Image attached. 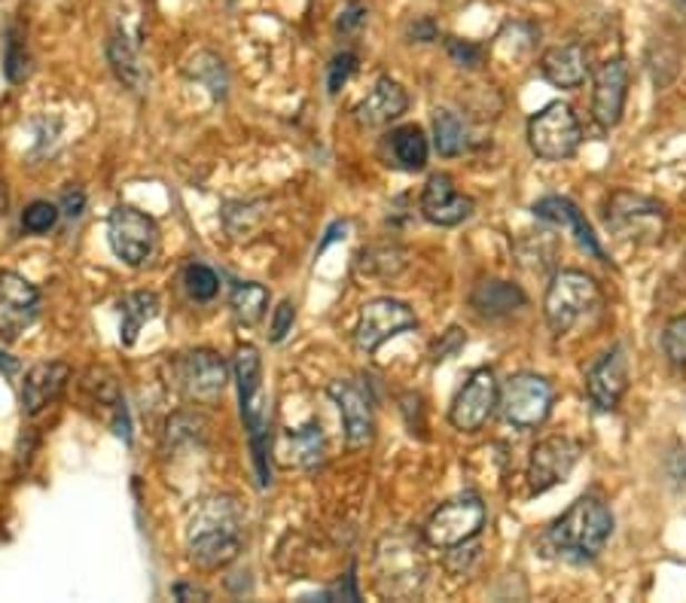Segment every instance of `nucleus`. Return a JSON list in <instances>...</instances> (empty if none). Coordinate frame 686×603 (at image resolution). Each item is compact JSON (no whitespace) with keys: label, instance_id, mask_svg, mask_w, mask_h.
<instances>
[{"label":"nucleus","instance_id":"nucleus-1","mask_svg":"<svg viewBox=\"0 0 686 603\" xmlns=\"http://www.w3.org/2000/svg\"><path fill=\"white\" fill-rule=\"evenodd\" d=\"M614 533V512L598 498L574 500L568 512L556 519L540 536L544 555L568 561V564H586L602 555V549Z\"/></svg>","mask_w":686,"mask_h":603},{"label":"nucleus","instance_id":"nucleus-2","mask_svg":"<svg viewBox=\"0 0 686 603\" xmlns=\"http://www.w3.org/2000/svg\"><path fill=\"white\" fill-rule=\"evenodd\" d=\"M245 512L236 498L201 500L187 527V552L201 570H220L241 552Z\"/></svg>","mask_w":686,"mask_h":603},{"label":"nucleus","instance_id":"nucleus-3","mask_svg":"<svg viewBox=\"0 0 686 603\" xmlns=\"http://www.w3.org/2000/svg\"><path fill=\"white\" fill-rule=\"evenodd\" d=\"M236 381H238V402H241V421L248 426L250 449H253V463L260 485H269V400L262 391V360L253 344H238L236 351Z\"/></svg>","mask_w":686,"mask_h":603},{"label":"nucleus","instance_id":"nucleus-4","mask_svg":"<svg viewBox=\"0 0 686 603\" xmlns=\"http://www.w3.org/2000/svg\"><path fill=\"white\" fill-rule=\"evenodd\" d=\"M427 564L418 543L406 533H388L376 545V585L385 597H415L425 589Z\"/></svg>","mask_w":686,"mask_h":603},{"label":"nucleus","instance_id":"nucleus-5","mask_svg":"<svg viewBox=\"0 0 686 603\" xmlns=\"http://www.w3.org/2000/svg\"><path fill=\"white\" fill-rule=\"evenodd\" d=\"M602 302L595 278L577 269H561L546 287L544 297V318L549 323L553 335H565L580 323L591 308Z\"/></svg>","mask_w":686,"mask_h":603},{"label":"nucleus","instance_id":"nucleus-6","mask_svg":"<svg viewBox=\"0 0 686 603\" xmlns=\"http://www.w3.org/2000/svg\"><path fill=\"white\" fill-rule=\"evenodd\" d=\"M583 125L574 107L553 101L528 119V147L544 162H565L580 150Z\"/></svg>","mask_w":686,"mask_h":603},{"label":"nucleus","instance_id":"nucleus-7","mask_svg":"<svg viewBox=\"0 0 686 603\" xmlns=\"http://www.w3.org/2000/svg\"><path fill=\"white\" fill-rule=\"evenodd\" d=\"M553 400H556V391L544 375L519 372V375H509L507 384L500 388L497 405L507 418V424L516 430H537L546 424V418L553 412Z\"/></svg>","mask_w":686,"mask_h":603},{"label":"nucleus","instance_id":"nucleus-8","mask_svg":"<svg viewBox=\"0 0 686 603\" xmlns=\"http://www.w3.org/2000/svg\"><path fill=\"white\" fill-rule=\"evenodd\" d=\"M604 223L635 244H656L665 232V208L638 192H614L604 208Z\"/></svg>","mask_w":686,"mask_h":603},{"label":"nucleus","instance_id":"nucleus-9","mask_svg":"<svg viewBox=\"0 0 686 603\" xmlns=\"http://www.w3.org/2000/svg\"><path fill=\"white\" fill-rule=\"evenodd\" d=\"M488 521V509L476 494H461L449 500L427 519L425 540L434 549H455L474 543Z\"/></svg>","mask_w":686,"mask_h":603},{"label":"nucleus","instance_id":"nucleus-10","mask_svg":"<svg viewBox=\"0 0 686 603\" xmlns=\"http://www.w3.org/2000/svg\"><path fill=\"white\" fill-rule=\"evenodd\" d=\"M415 326H418V318L406 302L391 297L369 299V302H364L360 318H357L355 344L364 354H376L381 344L391 342L402 332L415 330Z\"/></svg>","mask_w":686,"mask_h":603},{"label":"nucleus","instance_id":"nucleus-11","mask_svg":"<svg viewBox=\"0 0 686 603\" xmlns=\"http://www.w3.org/2000/svg\"><path fill=\"white\" fill-rule=\"evenodd\" d=\"M107 238H110V248L119 260L138 269L156 253L159 229H156L153 217H147L138 208H129V204H119L107 217Z\"/></svg>","mask_w":686,"mask_h":603},{"label":"nucleus","instance_id":"nucleus-12","mask_svg":"<svg viewBox=\"0 0 686 603\" xmlns=\"http://www.w3.org/2000/svg\"><path fill=\"white\" fill-rule=\"evenodd\" d=\"M497 396H500V388H497V379L491 369L483 366L470 372L461 391L455 393V400H451V426L461 430V433H479V430L488 424V418L495 414Z\"/></svg>","mask_w":686,"mask_h":603},{"label":"nucleus","instance_id":"nucleus-13","mask_svg":"<svg viewBox=\"0 0 686 603\" xmlns=\"http://www.w3.org/2000/svg\"><path fill=\"white\" fill-rule=\"evenodd\" d=\"M583 445L570 436H549L537 442L528 461V494H546L561 485L580 461Z\"/></svg>","mask_w":686,"mask_h":603},{"label":"nucleus","instance_id":"nucleus-14","mask_svg":"<svg viewBox=\"0 0 686 603\" xmlns=\"http://www.w3.org/2000/svg\"><path fill=\"white\" fill-rule=\"evenodd\" d=\"M226 372H229V369H226L223 356L213 354L208 348L178 354V360L171 363L175 388H180V391L196 402L217 400L226 388Z\"/></svg>","mask_w":686,"mask_h":603},{"label":"nucleus","instance_id":"nucleus-15","mask_svg":"<svg viewBox=\"0 0 686 603\" xmlns=\"http://www.w3.org/2000/svg\"><path fill=\"white\" fill-rule=\"evenodd\" d=\"M628 83H632V73H628L626 59L602 61L591 73V119L604 131L619 125L623 110H626Z\"/></svg>","mask_w":686,"mask_h":603},{"label":"nucleus","instance_id":"nucleus-16","mask_svg":"<svg viewBox=\"0 0 686 603\" xmlns=\"http://www.w3.org/2000/svg\"><path fill=\"white\" fill-rule=\"evenodd\" d=\"M40 314V290L16 272H0V339L16 342Z\"/></svg>","mask_w":686,"mask_h":603},{"label":"nucleus","instance_id":"nucleus-17","mask_svg":"<svg viewBox=\"0 0 686 603\" xmlns=\"http://www.w3.org/2000/svg\"><path fill=\"white\" fill-rule=\"evenodd\" d=\"M628 391V356L623 344L610 348L607 354L586 372V393L595 412H614Z\"/></svg>","mask_w":686,"mask_h":603},{"label":"nucleus","instance_id":"nucleus-18","mask_svg":"<svg viewBox=\"0 0 686 603\" xmlns=\"http://www.w3.org/2000/svg\"><path fill=\"white\" fill-rule=\"evenodd\" d=\"M330 396L342 414L345 445L351 451L367 449L376 436V418H372V402H369L367 391L357 388L355 381H332Z\"/></svg>","mask_w":686,"mask_h":603},{"label":"nucleus","instance_id":"nucleus-19","mask_svg":"<svg viewBox=\"0 0 686 603\" xmlns=\"http://www.w3.org/2000/svg\"><path fill=\"white\" fill-rule=\"evenodd\" d=\"M418 208H421V217H425L427 223L439 225V229H451V225H461L464 220H470L476 204L470 195L458 192L449 174H434L425 183Z\"/></svg>","mask_w":686,"mask_h":603},{"label":"nucleus","instance_id":"nucleus-20","mask_svg":"<svg viewBox=\"0 0 686 603\" xmlns=\"http://www.w3.org/2000/svg\"><path fill=\"white\" fill-rule=\"evenodd\" d=\"M531 213L537 220H546V223L568 229L570 235H574V241L580 244V250L589 253L591 260L610 262V257H607V250L602 248V241L595 235V229L589 225V220L583 217L580 208H577L570 199H565V195H546V199L534 201Z\"/></svg>","mask_w":686,"mask_h":603},{"label":"nucleus","instance_id":"nucleus-21","mask_svg":"<svg viewBox=\"0 0 686 603\" xmlns=\"http://www.w3.org/2000/svg\"><path fill=\"white\" fill-rule=\"evenodd\" d=\"M68 381H71V366L61 363V360H49V363H37V366L28 369L22 381L24 414L34 418L43 409H49L64 393Z\"/></svg>","mask_w":686,"mask_h":603},{"label":"nucleus","instance_id":"nucleus-22","mask_svg":"<svg viewBox=\"0 0 686 603\" xmlns=\"http://www.w3.org/2000/svg\"><path fill=\"white\" fill-rule=\"evenodd\" d=\"M406 107H409L406 89L391 77H379L367 98L355 107V119L360 129H381V125H391L394 119H400Z\"/></svg>","mask_w":686,"mask_h":603},{"label":"nucleus","instance_id":"nucleus-23","mask_svg":"<svg viewBox=\"0 0 686 603\" xmlns=\"http://www.w3.org/2000/svg\"><path fill=\"white\" fill-rule=\"evenodd\" d=\"M540 73L546 83L556 89H580L589 77V56L580 43H561V47L546 49L540 59Z\"/></svg>","mask_w":686,"mask_h":603},{"label":"nucleus","instance_id":"nucleus-24","mask_svg":"<svg viewBox=\"0 0 686 603\" xmlns=\"http://www.w3.org/2000/svg\"><path fill=\"white\" fill-rule=\"evenodd\" d=\"M381 155H385V165L415 174V171H425L427 155H430V141H427L421 125H400V129H394L385 138Z\"/></svg>","mask_w":686,"mask_h":603},{"label":"nucleus","instance_id":"nucleus-25","mask_svg":"<svg viewBox=\"0 0 686 603\" xmlns=\"http://www.w3.org/2000/svg\"><path fill=\"white\" fill-rule=\"evenodd\" d=\"M159 314V297L150 290H138L119 302V342L131 348L138 342V332Z\"/></svg>","mask_w":686,"mask_h":603},{"label":"nucleus","instance_id":"nucleus-26","mask_svg":"<svg viewBox=\"0 0 686 603\" xmlns=\"http://www.w3.org/2000/svg\"><path fill=\"white\" fill-rule=\"evenodd\" d=\"M470 302H474V308L483 318H507L516 308L525 305L528 299H525V293L516 284L491 278V281H483V284L476 287Z\"/></svg>","mask_w":686,"mask_h":603},{"label":"nucleus","instance_id":"nucleus-27","mask_svg":"<svg viewBox=\"0 0 686 603\" xmlns=\"http://www.w3.org/2000/svg\"><path fill=\"white\" fill-rule=\"evenodd\" d=\"M229 308H232L238 323L253 326V323H260L266 308H269V290L262 284H253V281H241V284L232 287Z\"/></svg>","mask_w":686,"mask_h":603},{"label":"nucleus","instance_id":"nucleus-28","mask_svg":"<svg viewBox=\"0 0 686 603\" xmlns=\"http://www.w3.org/2000/svg\"><path fill=\"white\" fill-rule=\"evenodd\" d=\"M467 125L461 119L455 117L446 107H437L434 110V147L439 150V155H461L467 150Z\"/></svg>","mask_w":686,"mask_h":603},{"label":"nucleus","instance_id":"nucleus-29","mask_svg":"<svg viewBox=\"0 0 686 603\" xmlns=\"http://www.w3.org/2000/svg\"><path fill=\"white\" fill-rule=\"evenodd\" d=\"M107 52H110V64H113V71H117L119 80L129 86V89H141L143 68L141 61H138V56H135L129 43H126V37H113L110 47H107Z\"/></svg>","mask_w":686,"mask_h":603},{"label":"nucleus","instance_id":"nucleus-30","mask_svg":"<svg viewBox=\"0 0 686 603\" xmlns=\"http://www.w3.org/2000/svg\"><path fill=\"white\" fill-rule=\"evenodd\" d=\"M183 290H187L190 299H196V302H211V299L217 297V290H220V278H217L208 265L192 262V265L183 269Z\"/></svg>","mask_w":686,"mask_h":603},{"label":"nucleus","instance_id":"nucleus-31","mask_svg":"<svg viewBox=\"0 0 686 603\" xmlns=\"http://www.w3.org/2000/svg\"><path fill=\"white\" fill-rule=\"evenodd\" d=\"M287 442H294V463L296 466H315L324 461V436L320 426H306L294 436H287Z\"/></svg>","mask_w":686,"mask_h":603},{"label":"nucleus","instance_id":"nucleus-32","mask_svg":"<svg viewBox=\"0 0 686 603\" xmlns=\"http://www.w3.org/2000/svg\"><path fill=\"white\" fill-rule=\"evenodd\" d=\"M360 265H367V274L394 278L402 269V253L397 248H372L360 253Z\"/></svg>","mask_w":686,"mask_h":603},{"label":"nucleus","instance_id":"nucleus-33","mask_svg":"<svg viewBox=\"0 0 686 603\" xmlns=\"http://www.w3.org/2000/svg\"><path fill=\"white\" fill-rule=\"evenodd\" d=\"M59 220V208L49 204V201H31L22 211V229L31 235H43Z\"/></svg>","mask_w":686,"mask_h":603},{"label":"nucleus","instance_id":"nucleus-34","mask_svg":"<svg viewBox=\"0 0 686 603\" xmlns=\"http://www.w3.org/2000/svg\"><path fill=\"white\" fill-rule=\"evenodd\" d=\"M663 351L675 366L686 369V314L668 320V326L663 332Z\"/></svg>","mask_w":686,"mask_h":603},{"label":"nucleus","instance_id":"nucleus-35","mask_svg":"<svg viewBox=\"0 0 686 603\" xmlns=\"http://www.w3.org/2000/svg\"><path fill=\"white\" fill-rule=\"evenodd\" d=\"M3 71H7L10 83H22L24 77H28V52H24V40L16 31H12L10 43H7V64H3Z\"/></svg>","mask_w":686,"mask_h":603},{"label":"nucleus","instance_id":"nucleus-36","mask_svg":"<svg viewBox=\"0 0 686 603\" xmlns=\"http://www.w3.org/2000/svg\"><path fill=\"white\" fill-rule=\"evenodd\" d=\"M355 71H357V56H351V52L336 56V59L330 61V73H327V89H330V96H336V92L348 83V77Z\"/></svg>","mask_w":686,"mask_h":603},{"label":"nucleus","instance_id":"nucleus-37","mask_svg":"<svg viewBox=\"0 0 686 603\" xmlns=\"http://www.w3.org/2000/svg\"><path fill=\"white\" fill-rule=\"evenodd\" d=\"M294 320H296V305L290 302V299H285L281 305L275 308L272 326H269V339H272V342H285L287 332L294 330Z\"/></svg>","mask_w":686,"mask_h":603},{"label":"nucleus","instance_id":"nucleus-38","mask_svg":"<svg viewBox=\"0 0 686 603\" xmlns=\"http://www.w3.org/2000/svg\"><path fill=\"white\" fill-rule=\"evenodd\" d=\"M449 56L461 68H479V61H483V47H474V43H467V40H458V37H449Z\"/></svg>","mask_w":686,"mask_h":603},{"label":"nucleus","instance_id":"nucleus-39","mask_svg":"<svg viewBox=\"0 0 686 603\" xmlns=\"http://www.w3.org/2000/svg\"><path fill=\"white\" fill-rule=\"evenodd\" d=\"M364 16H367V10H364L360 3H348V10H345L342 19H339V28H342V31H351V28H357V24L364 22Z\"/></svg>","mask_w":686,"mask_h":603},{"label":"nucleus","instance_id":"nucleus-40","mask_svg":"<svg viewBox=\"0 0 686 603\" xmlns=\"http://www.w3.org/2000/svg\"><path fill=\"white\" fill-rule=\"evenodd\" d=\"M83 204H86L83 192H68L64 201H61V208H64L68 217H80V213H83Z\"/></svg>","mask_w":686,"mask_h":603},{"label":"nucleus","instance_id":"nucleus-41","mask_svg":"<svg viewBox=\"0 0 686 603\" xmlns=\"http://www.w3.org/2000/svg\"><path fill=\"white\" fill-rule=\"evenodd\" d=\"M345 229H348V225H345V223H336V225H332L330 232H327V238H324V244H320V248H318V253H324V250L330 248L332 241L339 238V232H345Z\"/></svg>","mask_w":686,"mask_h":603},{"label":"nucleus","instance_id":"nucleus-42","mask_svg":"<svg viewBox=\"0 0 686 603\" xmlns=\"http://www.w3.org/2000/svg\"><path fill=\"white\" fill-rule=\"evenodd\" d=\"M175 594H178L180 601H183V597H201V601L208 597V592H201V589H190V585H178V589H175Z\"/></svg>","mask_w":686,"mask_h":603}]
</instances>
